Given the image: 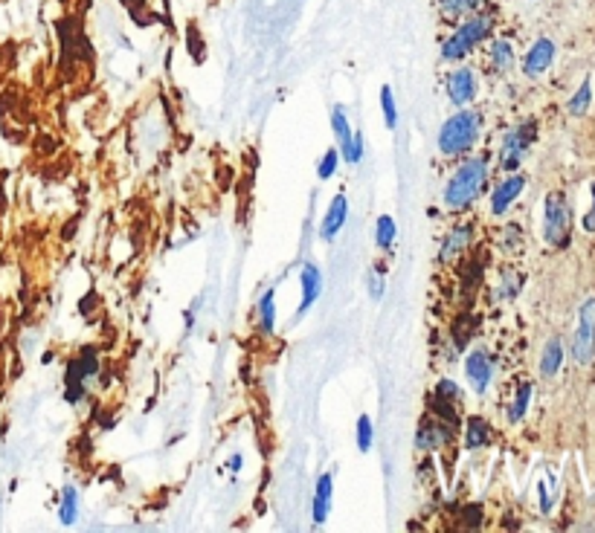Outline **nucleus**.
I'll list each match as a JSON object with an SVG mask.
<instances>
[{
  "mask_svg": "<svg viewBox=\"0 0 595 533\" xmlns=\"http://www.w3.org/2000/svg\"><path fill=\"white\" fill-rule=\"evenodd\" d=\"M331 496H334V476H331V472H325V476L317 479V487H314V507H311L314 525H325V519H329Z\"/></svg>",
  "mask_w": 595,
  "mask_h": 533,
  "instance_id": "nucleus-16",
  "label": "nucleus"
},
{
  "mask_svg": "<svg viewBox=\"0 0 595 533\" xmlns=\"http://www.w3.org/2000/svg\"><path fill=\"white\" fill-rule=\"evenodd\" d=\"M569 203L566 194L552 191L546 194V214H543V238L552 247H566L569 244Z\"/></svg>",
  "mask_w": 595,
  "mask_h": 533,
  "instance_id": "nucleus-4",
  "label": "nucleus"
},
{
  "mask_svg": "<svg viewBox=\"0 0 595 533\" xmlns=\"http://www.w3.org/2000/svg\"><path fill=\"white\" fill-rule=\"evenodd\" d=\"M482 3L485 0H438V12H441V17H447V21H462L465 15L476 12Z\"/></svg>",
  "mask_w": 595,
  "mask_h": 533,
  "instance_id": "nucleus-19",
  "label": "nucleus"
},
{
  "mask_svg": "<svg viewBox=\"0 0 595 533\" xmlns=\"http://www.w3.org/2000/svg\"><path fill=\"white\" fill-rule=\"evenodd\" d=\"M465 377H468V383L476 394L488 391V386L494 380V363L485 351H471L465 357Z\"/></svg>",
  "mask_w": 595,
  "mask_h": 533,
  "instance_id": "nucleus-10",
  "label": "nucleus"
},
{
  "mask_svg": "<svg viewBox=\"0 0 595 533\" xmlns=\"http://www.w3.org/2000/svg\"><path fill=\"white\" fill-rule=\"evenodd\" d=\"M479 85H476V73L468 67H459L447 75V98L456 108H465L468 102H473Z\"/></svg>",
  "mask_w": 595,
  "mask_h": 533,
  "instance_id": "nucleus-11",
  "label": "nucleus"
},
{
  "mask_svg": "<svg viewBox=\"0 0 595 533\" xmlns=\"http://www.w3.org/2000/svg\"><path fill=\"white\" fill-rule=\"evenodd\" d=\"M491 444V426L485 418H479V414H473V418H468L465 423V449H482Z\"/></svg>",
  "mask_w": 595,
  "mask_h": 533,
  "instance_id": "nucleus-18",
  "label": "nucleus"
},
{
  "mask_svg": "<svg viewBox=\"0 0 595 533\" xmlns=\"http://www.w3.org/2000/svg\"><path fill=\"white\" fill-rule=\"evenodd\" d=\"M471 244V226H456L450 229V235L445 238V244H441L438 249V261L441 264H450V261H459V255H462Z\"/></svg>",
  "mask_w": 595,
  "mask_h": 533,
  "instance_id": "nucleus-17",
  "label": "nucleus"
},
{
  "mask_svg": "<svg viewBox=\"0 0 595 533\" xmlns=\"http://www.w3.org/2000/svg\"><path fill=\"white\" fill-rule=\"evenodd\" d=\"M372 444H375L372 418H369V414H360V418H357V449L366 455V452H372Z\"/></svg>",
  "mask_w": 595,
  "mask_h": 533,
  "instance_id": "nucleus-27",
  "label": "nucleus"
},
{
  "mask_svg": "<svg viewBox=\"0 0 595 533\" xmlns=\"http://www.w3.org/2000/svg\"><path fill=\"white\" fill-rule=\"evenodd\" d=\"M587 232H595V183H592V209L584 214V224H581Z\"/></svg>",
  "mask_w": 595,
  "mask_h": 533,
  "instance_id": "nucleus-34",
  "label": "nucleus"
},
{
  "mask_svg": "<svg viewBox=\"0 0 595 533\" xmlns=\"http://www.w3.org/2000/svg\"><path fill=\"white\" fill-rule=\"evenodd\" d=\"M572 353H575V363H581V365H589L595 360V299H587L581 305Z\"/></svg>",
  "mask_w": 595,
  "mask_h": 533,
  "instance_id": "nucleus-6",
  "label": "nucleus"
},
{
  "mask_svg": "<svg viewBox=\"0 0 595 533\" xmlns=\"http://www.w3.org/2000/svg\"><path fill=\"white\" fill-rule=\"evenodd\" d=\"M96 371H99V357H96L93 348H85L79 357L70 360V365H67V383H64L70 403H79V397H82L85 388H87V380L96 377Z\"/></svg>",
  "mask_w": 595,
  "mask_h": 533,
  "instance_id": "nucleus-5",
  "label": "nucleus"
},
{
  "mask_svg": "<svg viewBox=\"0 0 595 533\" xmlns=\"http://www.w3.org/2000/svg\"><path fill=\"white\" fill-rule=\"evenodd\" d=\"M395 235H398L395 218H392V214H380L378 224H375V241H378V247L380 249H389L395 244Z\"/></svg>",
  "mask_w": 595,
  "mask_h": 533,
  "instance_id": "nucleus-23",
  "label": "nucleus"
},
{
  "mask_svg": "<svg viewBox=\"0 0 595 533\" xmlns=\"http://www.w3.org/2000/svg\"><path fill=\"white\" fill-rule=\"evenodd\" d=\"M450 342H453V351H465V345L471 342V319L468 316H459V322L453 325Z\"/></svg>",
  "mask_w": 595,
  "mask_h": 533,
  "instance_id": "nucleus-29",
  "label": "nucleus"
},
{
  "mask_svg": "<svg viewBox=\"0 0 595 533\" xmlns=\"http://www.w3.org/2000/svg\"><path fill=\"white\" fill-rule=\"evenodd\" d=\"M554 61V44L549 41V38H537V41L529 47L526 58H523V73L529 78H537V75H543Z\"/></svg>",
  "mask_w": 595,
  "mask_h": 533,
  "instance_id": "nucleus-12",
  "label": "nucleus"
},
{
  "mask_svg": "<svg viewBox=\"0 0 595 533\" xmlns=\"http://www.w3.org/2000/svg\"><path fill=\"white\" fill-rule=\"evenodd\" d=\"M529 403H531V383H523L520 388H517V397L508 409V421L511 423H520L526 418V411H529Z\"/></svg>",
  "mask_w": 595,
  "mask_h": 533,
  "instance_id": "nucleus-25",
  "label": "nucleus"
},
{
  "mask_svg": "<svg viewBox=\"0 0 595 533\" xmlns=\"http://www.w3.org/2000/svg\"><path fill=\"white\" fill-rule=\"evenodd\" d=\"M589 102H592V87H589V78H587V82L578 87V93L569 98V113L572 116H584L587 108H589Z\"/></svg>",
  "mask_w": 595,
  "mask_h": 533,
  "instance_id": "nucleus-28",
  "label": "nucleus"
},
{
  "mask_svg": "<svg viewBox=\"0 0 595 533\" xmlns=\"http://www.w3.org/2000/svg\"><path fill=\"white\" fill-rule=\"evenodd\" d=\"M366 284H369V295L378 302L380 295H383V275L378 272V270H369V275H366Z\"/></svg>",
  "mask_w": 595,
  "mask_h": 533,
  "instance_id": "nucleus-33",
  "label": "nucleus"
},
{
  "mask_svg": "<svg viewBox=\"0 0 595 533\" xmlns=\"http://www.w3.org/2000/svg\"><path fill=\"white\" fill-rule=\"evenodd\" d=\"M345 218H349V197L340 191L334 200H331L329 212H325V218L320 221V238L322 241H334L337 232L345 226Z\"/></svg>",
  "mask_w": 595,
  "mask_h": 533,
  "instance_id": "nucleus-13",
  "label": "nucleus"
},
{
  "mask_svg": "<svg viewBox=\"0 0 595 533\" xmlns=\"http://www.w3.org/2000/svg\"><path fill=\"white\" fill-rule=\"evenodd\" d=\"M380 110H383V122H387L389 131L398 128V108H395V93L389 85L380 87Z\"/></svg>",
  "mask_w": 595,
  "mask_h": 533,
  "instance_id": "nucleus-26",
  "label": "nucleus"
},
{
  "mask_svg": "<svg viewBox=\"0 0 595 533\" xmlns=\"http://www.w3.org/2000/svg\"><path fill=\"white\" fill-rule=\"evenodd\" d=\"M485 183H488V160L485 156H471V160H465L450 174L445 194H441L445 197V206L450 212H465L476 197L482 194Z\"/></svg>",
  "mask_w": 595,
  "mask_h": 533,
  "instance_id": "nucleus-2",
  "label": "nucleus"
},
{
  "mask_svg": "<svg viewBox=\"0 0 595 533\" xmlns=\"http://www.w3.org/2000/svg\"><path fill=\"white\" fill-rule=\"evenodd\" d=\"M331 128H334V136H337V145L343 151V160L345 163H360L363 160V136L360 133H352L349 128V116H345V110L337 105L331 110Z\"/></svg>",
  "mask_w": 595,
  "mask_h": 533,
  "instance_id": "nucleus-8",
  "label": "nucleus"
},
{
  "mask_svg": "<svg viewBox=\"0 0 595 533\" xmlns=\"http://www.w3.org/2000/svg\"><path fill=\"white\" fill-rule=\"evenodd\" d=\"M456 426H450V423H445V421H438V418H424L421 421V426H418V432H415V446L421 449V452H433V449H441V446H447L453 438H456Z\"/></svg>",
  "mask_w": 595,
  "mask_h": 533,
  "instance_id": "nucleus-9",
  "label": "nucleus"
},
{
  "mask_svg": "<svg viewBox=\"0 0 595 533\" xmlns=\"http://www.w3.org/2000/svg\"><path fill=\"white\" fill-rule=\"evenodd\" d=\"M488 55H491V64L496 70H511L514 67V47H511V41H506V38H494Z\"/></svg>",
  "mask_w": 595,
  "mask_h": 533,
  "instance_id": "nucleus-21",
  "label": "nucleus"
},
{
  "mask_svg": "<svg viewBox=\"0 0 595 533\" xmlns=\"http://www.w3.org/2000/svg\"><path fill=\"white\" fill-rule=\"evenodd\" d=\"M561 363H564V345H561V339H549L543 357H540V374H543V377H554L558 368H561Z\"/></svg>",
  "mask_w": 595,
  "mask_h": 533,
  "instance_id": "nucleus-20",
  "label": "nucleus"
},
{
  "mask_svg": "<svg viewBox=\"0 0 595 533\" xmlns=\"http://www.w3.org/2000/svg\"><path fill=\"white\" fill-rule=\"evenodd\" d=\"M337 166H340V154L337 151H325L322 160L317 163V177H320V180H329V177H334Z\"/></svg>",
  "mask_w": 595,
  "mask_h": 533,
  "instance_id": "nucleus-31",
  "label": "nucleus"
},
{
  "mask_svg": "<svg viewBox=\"0 0 595 533\" xmlns=\"http://www.w3.org/2000/svg\"><path fill=\"white\" fill-rule=\"evenodd\" d=\"M523 186H526V177L523 174H511V177H506V180L494 189V194H491V212L496 214V218L511 209V203L520 197Z\"/></svg>",
  "mask_w": 595,
  "mask_h": 533,
  "instance_id": "nucleus-14",
  "label": "nucleus"
},
{
  "mask_svg": "<svg viewBox=\"0 0 595 533\" xmlns=\"http://www.w3.org/2000/svg\"><path fill=\"white\" fill-rule=\"evenodd\" d=\"M433 394H438V397H445V400H450V403H456V406L462 403V386L453 383V380H438Z\"/></svg>",
  "mask_w": 595,
  "mask_h": 533,
  "instance_id": "nucleus-30",
  "label": "nucleus"
},
{
  "mask_svg": "<svg viewBox=\"0 0 595 533\" xmlns=\"http://www.w3.org/2000/svg\"><path fill=\"white\" fill-rule=\"evenodd\" d=\"M229 469H233V472L241 469V455H233V458H229Z\"/></svg>",
  "mask_w": 595,
  "mask_h": 533,
  "instance_id": "nucleus-35",
  "label": "nucleus"
},
{
  "mask_svg": "<svg viewBox=\"0 0 595 533\" xmlns=\"http://www.w3.org/2000/svg\"><path fill=\"white\" fill-rule=\"evenodd\" d=\"M299 287H302V305H299V316L305 310H311L322 293V272L317 264H305L299 270Z\"/></svg>",
  "mask_w": 595,
  "mask_h": 533,
  "instance_id": "nucleus-15",
  "label": "nucleus"
},
{
  "mask_svg": "<svg viewBox=\"0 0 595 533\" xmlns=\"http://www.w3.org/2000/svg\"><path fill=\"white\" fill-rule=\"evenodd\" d=\"M494 32V17L488 12H471L465 15L462 21H459V27L441 41V61H447V64H459V61H465V58L482 44L488 41Z\"/></svg>",
  "mask_w": 595,
  "mask_h": 533,
  "instance_id": "nucleus-1",
  "label": "nucleus"
},
{
  "mask_svg": "<svg viewBox=\"0 0 595 533\" xmlns=\"http://www.w3.org/2000/svg\"><path fill=\"white\" fill-rule=\"evenodd\" d=\"M534 122H523L511 128L506 136H503V145H500V163L506 171H514L517 166L523 163V156L529 151V145L534 143Z\"/></svg>",
  "mask_w": 595,
  "mask_h": 533,
  "instance_id": "nucleus-7",
  "label": "nucleus"
},
{
  "mask_svg": "<svg viewBox=\"0 0 595 533\" xmlns=\"http://www.w3.org/2000/svg\"><path fill=\"white\" fill-rule=\"evenodd\" d=\"M462 525L465 527H482V519H485V513H482V507L479 504H468V507H462Z\"/></svg>",
  "mask_w": 595,
  "mask_h": 533,
  "instance_id": "nucleus-32",
  "label": "nucleus"
},
{
  "mask_svg": "<svg viewBox=\"0 0 595 533\" xmlns=\"http://www.w3.org/2000/svg\"><path fill=\"white\" fill-rule=\"evenodd\" d=\"M479 133H482V116H479L476 110L459 108L438 131V151L445 156L468 154L476 145Z\"/></svg>",
  "mask_w": 595,
  "mask_h": 533,
  "instance_id": "nucleus-3",
  "label": "nucleus"
},
{
  "mask_svg": "<svg viewBox=\"0 0 595 533\" xmlns=\"http://www.w3.org/2000/svg\"><path fill=\"white\" fill-rule=\"evenodd\" d=\"M259 325L264 333H273L276 328V290H267L259 299Z\"/></svg>",
  "mask_w": 595,
  "mask_h": 533,
  "instance_id": "nucleus-22",
  "label": "nucleus"
},
{
  "mask_svg": "<svg viewBox=\"0 0 595 533\" xmlns=\"http://www.w3.org/2000/svg\"><path fill=\"white\" fill-rule=\"evenodd\" d=\"M76 516H79V492H76V487H64V490H62L59 519H62L64 525H73Z\"/></svg>",
  "mask_w": 595,
  "mask_h": 533,
  "instance_id": "nucleus-24",
  "label": "nucleus"
}]
</instances>
